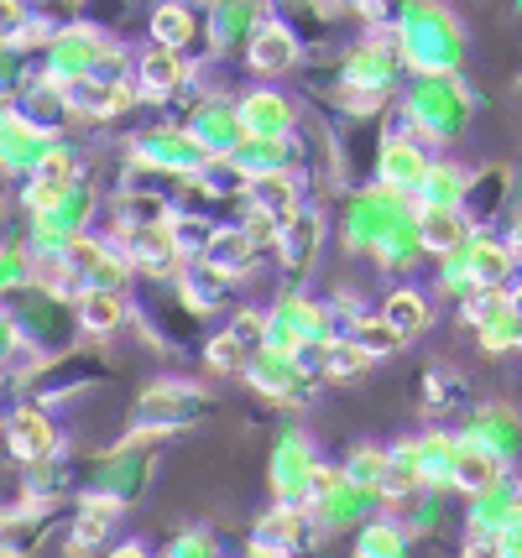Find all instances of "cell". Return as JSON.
<instances>
[{
    "label": "cell",
    "instance_id": "obj_18",
    "mask_svg": "<svg viewBox=\"0 0 522 558\" xmlns=\"http://www.w3.org/2000/svg\"><path fill=\"white\" fill-rule=\"evenodd\" d=\"M319 245H324V219L314 215V209H299L293 219H282V241H277V251H282V267L288 271L314 267V262H319Z\"/></svg>",
    "mask_w": 522,
    "mask_h": 558
},
{
    "label": "cell",
    "instance_id": "obj_11",
    "mask_svg": "<svg viewBox=\"0 0 522 558\" xmlns=\"http://www.w3.org/2000/svg\"><path fill=\"white\" fill-rule=\"evenodd\" d=\"M308 543V522H303V507H272L256 533H251V548L256 558H293Z\"/></svg>",
    "mask_w": 522,
    "mask_h": 558
},
{
    "label": "cell",
    "instance_id": "obj_43",
    "mask_svg": "<svg viewBox=\"0 0 522 558\" xmlns=\"http://www.w3.org/2000/svg\"><path fill=\"white\" fill-rule=\"evenodd\" d=\"M507 251H522V209L512 215V230H507Z\"/></svg>",
    "mask_w": 522,
    "mask_h": 558
},
{
    "label": "cell",
    "instance_id": "obj_46",
    "mask_svg": "<svg viewBox=\"0 0 522 558\" xmlns=\"http://www.w3.org/2000/svg\"><path fill=\"white\" fill-rule=\"evenodd\" d=\"M518 324H522V318H518Z\"/></svg>",
    "mask_w": 522,
    "mask_h": 558
},
{
    "label": "cell",
    "instance_id": "obj_9",
    "mask_svg": "<svg viewBox=\"0 0 522 558\" xmlns=\"http://www.w3.org/2000/svg\"><path fill=\"white\" fill-rule=\"evenodd\" d=\"M52 151V136L37 131L32 121H22L16 110L0 116V168L5 172H37V162Z\"/></svg>",
    "mask_w": 522,
    "mask_h": 558
},
{
    "label": "cell",
    "instance_id": "obj_24",
    "mask_svg": "<svg viewBox=\"0 0 522 558\" xmlns=\"http://www.w3.org/2000/svg\"><path fill=\"white\" fill-rule=\"evenodd\" d=\"M465 194H471V172L454 168V162H434L428 178H423V209H465Z\"/></svg>",
    "mask_w": 522,
    "mask_h": 558
},
{
    "label": "cell",
    "instance_id": "obj_26",
    "mask_svg": "<svg viewBox=\"0 0 522 558\" xmlns=\"http://www.w3.org/2000/svg\"><path fill=\"white\" fill-rule=\"evenodd\" d=\"M471 438L475 444H486L491 454H512L522 444V417L518 413H507V408H481V413L471 417Z\"/></svg>",
    "mask_w": 522,
    "mask_h": 558
},
{
    "label": "cell",
    "instance_id": "obj_36",
    "mask_svg": "<svg viewBox=\"0 0 522 558\" xmlns=\"http://www.w3.org/2000/svg\"><path fill=\"white\" fill-rule=\"evenodd\" d=\"M324 355V371L335 376V381H345V376H361L366 365H372V355L361 350V344H350V340H335L329 350H319Z\"/></svg>",
    "mask_w": 522,
    "mask_h": 558
},
{
    "label": "cell",
    "instance_id": "obj_37",
    "mask_svg": "<svg viewBox=\"0 0 522 558\" xmlns=\"http://www.w3.org/2000/svg\"><path fill=\"white\" fill-rule=\"evenodd\" d=\"M340 486H345V470H335V464H324V460L308 464V481H303V496H308V507L329 501V496H335Z\"/></svg>",
    "mask_w": 522,
    "mask_h": 558
},
{
    "label": "cell",
    "instance_id": "obj_15",
    "mask_svg": "<svg viewBox=\"0 0 522 558\" xmlns=\"http://www.w3.org/2000/svg\"><path fill=\"white\" fill-rule=\"evenodd\" d=\"M475 235V219L465 209H423L418 204V241L428 256H454Z\"/></svg>",
    "mask_w": 522,
    "mask_h": 558
},
{
    "label": "cell",
    "instance_id": "obj_5",
    "mask_svg": "<svg viewBox=\"0 0 522 558\" xmlns=\"http://www.w3.org/2000/svg\"><path fill=\"white\" fill-rule=\"evenodd\" d=\"M308 464H314V449H308V438H303L299 428L277 438V449H272V490H277V501H282V507H308V496H303Z\"/></svg>",
    "mask_w": 522,
    "mask_h": 558
},
{
    "label": "cell",
    "instance_id": "obj_12",
    "mask_svg": "<svg viewBox=\"0 0 522 558\" xmlns=\"http://www.w3.org/2000/svg\"><path fill=\"white\" fill-rule=\"evenodd\" d=\"M246 63H251V73H262V78L288 73L293 63H299V32H293L288 22H277V16H267V22H262V32L251 37Z\"/></svg>",
    "mask_w": 522,
    "mask_h": 558
},
{
    "label": "cell",
    "instance_id": "obj_42",
    "mask_svg": "<svg viewBox=\"0 0 522 558\" xmlns=\"http://www.w3.org/2000/svg\"><path fill=\"white\" fill-rule=\"evenodd\" d=\"M32 22H37V16L26 11L22 0H0V37H5L11 48H16V43L26 37V26H32Z\"/></svg>",
    "mask_w": 522,
    "mask_h": 558
},
{
    "label": "cell",
    "instance_id": "obj_40",
    "mask_svg": "<svg viewBox=\"0 0 522 558\" xmlns=\"http://www.w3.org/2000/svg\"><path fill=\"white\" fill-rule=\"evenodd\" d=\"M168 558H220V543L204 533V527H189V533H178V537H173Z\"/></svg>",
    "mask_w": 522,
    "mask_h": 558
},
{
    "label": "cell",
    "instance_id": "obj_4",
    "mask_svg": "<svg viewBox=\"0 0 522 558\" xmlns=\"http://www.w3.org/2000/svg\"><path fill=\"white\" fill-rule=\"evenodd\" d=\"M246 381L256 391L277 397V402H299V397H308L303 355H272V350H262V355H251L246 361Z\"/></svg>",
    "mask_w": 522,
    "mask_h": 558
},
{
    "label": "cell",
    "instance_id": "obj_6",
    "mask_svg": "<svg viewBox=\"0 0 522 558\" xmlns=\"http://www.w3.org/2000/svg\"><path fill=\"white\" fill-rule=\"evenodd\" d=\"M428 168H434V162H428V151H423L418 142H387L381 146V162H376L381 189H387L392 198H418Z\"/></svg>",
    "mask_w": 522,
    "mask_h": 558
},
{
    "label": "cell",
    "instance_id": "obj_31",
    "mask_svg": "<svg viewBox=\"0 0 522 558\" xmlns=\"http://www.w3.org/2000/svg\"><path fill=\"white\" fill-rule=\"evenodd\" d=\"M350 344H361L372 361H381V355H398L402 340L387 329V318L381 314H355V324H350Z\"/></svg>",
    "mask_w": 522,
    "mask_h": 558
},
{
    "label": "cell",
    "instance_id": "obj_45",
    "mask_svg": "<svg viewBox=\"0 0 522 558\" xmlns=\"http://www.w3.org/2000/svg\"><path fill=\"white\" fill-rule=\"evenodd\" d=\"M512 189H518V194H522V162H518V172H512Z\"/></svg>",
    "mask_w": 522,
    "mask_h": 558
},
{
    "label": "cell",
    "instance_id": "obj_25",
    "mask_svg": "<svg viewBox=\"0 0 522 558\" xmlns=\"http://www.w3.org/2000/svg\"><path fill=\"white\" fill-rule=\"evenodd\" d=\"M262 22H267V11H262V5H220V11H215V22H209V37H215V48L220 52L241 48V43L251 48V37L262 32Z\"/></svg>",
    "mask_w": 522,
    "mask_h": 558
},
{
    "label": "cell",
    "instance_id": "obj_2",
    "mask_svg": "<svg viewBox=\"0 0 522 558\" xmlns=\"http://www.w3.org/2000/svg\"><path fill=\"white\" fill-rule=\"evenodd\" d=\"M471 105H475V95L471 89H460L454 78H418L413 95L402 99L408 121H413V131H418V146H423V136H428V146L454 142V136L465 131Z\"/></svg>",
    "mask_w": 522,
    "mask_h": 558
},
{
    "label": "cell",
    "instance_id": "obj_39",
    "mask_svg": "<svg viewBox=\"0 0 522 558\" xmlns=\"http://www.w3.org/2000/svg\"><path fill=\"white\" fill-rule=\"evenodd\" d=\"M204 350H209V355H204V361L215 365V371H220V376H235V371H241V376H246V350H241V344L230 340V335H220V340H209L204 344Z\"/></svg>",
    "mask_w": 522,
    "mask_h": 558
},
{
    "label": "cell",
    "instance_id": "obj_34",
    "mask_svg": "<svg viewBox=\"0 0 522 558\" xmlns=\"http://www.w3.org/2000/svg\"><path fill=\"white\" fill-rule=\"evenodd\" d=\"M267 324H272V314L267 308H235V318H230V340L241 344L246 355H262L267 350Z\"/></svg>",
    "mask_w": 522,
    "mask_h": 558
},
{
    "label": "cell",
    "instance_id": "obj_35",
    "mask_svg": "<svg viewBox=\"0 0 522 558\" xmlns=\"http://www.w3.org/2000/svg\"><path fill=\"white\" fill-rule=\"evenodd\" d=\"M381 470H387V454L366 444V449H355V454L345 460V486H355V490H376Z\"/></svg>",
    "mask_w": 522,
    "mask_h": 558
},
{
    "label": "cell",
    "instance_id": "obj_17",
    "mask_svg": "<svg viewBox=\"0 0 522 558\" xmlns=\"http://www.w3.org/2000/svg\"><path fill=\"white\" fill-rule=\"evenodd\" d=\"M460 490H471V496H481V490H491L507 481V460L501 454H491L486 444H475V438H460V454H454V475H449Z\"/></svg>",
    "mask_w": 522,
    "mask_h": 558
},
{
    "label": "cell",
    "instance_id": "obj_10",
    "mask_svg": "<svg viewBox=\"0 0 522 558\" xmlns=\"http://www.w3.org/2000/svg\"><path fill=\"white\" fill-rule=\"evenodd\" d=\"M151 475V454H136V444H125V449H110L100 464H95V486L100 496H116V501H131L136 490L147 486Z\"/></svg>",
    "mask_w": 522,
    "mask_h": 558
},
{
    "label": "cell",
    "instance_id": "obj_27",
    "mask_svg": "<svg viewBox=\"0 0 522 558\" xmlns=\"http://www.w3.org/2000/svg\"><path fill=\"white\" fill-rule=\"evenodd\" d=\"M194 26H199V11L194 5H157L151 11V48H168V52H183L189 48V37H194Z\"/></svg>",
    "mask_w": 522,
    "mask_h": 558
},
{
    "label": "cell",
    "instance_id": "obj_41",
    "mask_svg": "<svg viewBox=\"0 0 522 558\" xmlns=\"http://www.w3.org/2000/svg\"><path fill=\"white\" fill-rule=\"evenodd\" d=\"M241 230L251 235V245H256V251H267V245L282 241V219L262 215V209H246V219H241Z\"/></svg>",
    "mask_w": 522,
    "mask_h": 558
},
{
    "label": "cell",
    "instance_id": "obj_32",
    "mask_svg": "<svg viewBox=\"0 0 522 558\" xmlns=\"http://www.w3.org/2000/svg\"><path fill=\"white\" fill-rule=\"evenodd\" d=\"M402 548H408L402 522H366L361 543H355V558H402Z\"/></svg>",
    "mask_w": 522,
    "mask_h": 558
},
{
    "label": "cell",
    "instance_id": "obj_1",
    "mask_svg": "<svg viewBox=\"0 0 522 558\" xmlns=\"http://www.w3.org/2000/svg\"><path fill=\"white\" fill-rule=\"evenodd\" d=\"M465 52V32L445 5H408L398 16V58L413 63L418 78H449L460 69Z\"/></svg>",
    "mask_w": 522,
    "mask_h": 558
},
{
    "label": "cell",
    "instance_id": "obj_7",
    "mask_svg": "<svg viewBox=\"0 0 522 558\" xmlns=\"http://www.w3.org/2000/svg\"><path fill=\"white\" fill-rule=\"evenodd\" d=\"M58 428H52V417L43 408H16V413L5 417V449L16 454V460L37 464V460H52L58 454Z\"/></svg>",
    "mask_w": 522,
    "mask_h": 558
},
{
    "label": "cell",
    "instance_id": "obj_38",
    "mask_svg": "<svg viewBox=\"0 0 522 558\" xmlns=\"http://www.w3.org/2000/svg\"><path fill=\"white\" fill-rule=\"evenodd\" d=\"M475 335H481V350H491V355L512 350V344L522 350V324L512 314H497L491 324H486V329H475Z\"/></svg>",
    "mask_w": 522,
    "mask_h": 558
},
{
    "label": "cell",
    "instance_id": "obj_16",
    "mask_svg": "<svg viewBox=\"0 0 522 558\" xmlns=\"http://www.w3.org/2000/svg\"><path fill=\"white\" fill-rule=\"evenodd\" d=\"M460 267H465V277H471L475 288H507L512 251H507V241H491V235L475 230L471 241L460 245Z\"/></svg>",
    "mask_w": 522,
    "mask_h": 558
},
{
    "label": "cell",
    "instance_id": "obj_8",
    "mask_svg": "<svg viewBox=\"0 0 522 558\" xmlns=\"http://www.w3.org/2000/svg\"><path fill=\"white\" fill-rule=\"evenodd\" d=\"M125 241V262L131 267L151 271V277H173V271H183V251H178L173 230L168 225H147V230H121Z\"/></svg>",
    "mask_w": 522,
    "mask_h": 558
},
{
    "label": "cell",
    "instance_id": "obj_29",
    "mask_svg": "<svg viewBox=\"0 0 522 558\" xmlns=\"http://www.w3.org/2000/svg\"><path fill=\"white\" fill-rule=\"evenodd\" d=\"M460 402H465V376L454 365H428L423 371V408L428 413H449Z\"/></svg>",
    "mask_w": 522,
    "mask_h": 558
},
{
    "label": "cell",
    "instance_id": "obj_22",
    "mask_svg": "<svg viewBox=\"0 0 522 558\" xmlns=\"http://www.w3.org/2000/svg\"><path fill=\"white\" fill-rule=\"evenodd\" d=\"M125 501H116V496H100V490H84V501H78V517H74V548L84 554V548H95V543H105V533L121 522Z\"/></svg>",
    "mask_w": 522,
    "mask_h": 558
},
{
    "label": "cell",
    "instance_id": "obj_3",
    "mask_svg": "<svg viewBox=\"0 0 522 558\" xmlns=\"http://www.w3.org/2000/svg\"><path fill=\"white\" fill-rule=\"evenodd\" d=\"M194 408H199L194 387H151V391H142V402H136V413H131V434L136 438L173 434L178 423L194 417Z\"/></svg>",
    "mask_w": 522,
    "mask_h": 558
},
{
    "label": "cell",
    "instance_id": "obj_33",
    "mask_svg": "<svg viewBox=\"0 0 522 558\" xmlns=\"http://www.w3.org/2000/svg\"><path fill=\"white\" fill-rule=\"evenodd\" d=\"M168 230H173L178 251H183V256H194V262H199L204 251H209V241L220 235V225H209L204 215H189V209H178V215L168 219Z\"/></svg>",
    "mask_w": 522,
    "mask_h": 558
},
{
    "label": "cell",
    "instance_id": "obj_19",
    "mask_svg": "<svg viewBox=\"0 0 522 558\" xmlns=\"http://www.w3.org/2000/svg\"><path fill=\"white\" fill-rule=\"evenodd\" d=\"M376 314L387 318V329H392V335H398L402 344H408V340H418L423 329L434 324V308H428V298H423L418 288H398V292H387Z\"/></svg>",
    "mask_w": 522,
    "mask_h": 558
},
{
    "label": "cell",
    "instance_id": "obj_23",
    "mask_svg": "<svg viewBox=\"0 0 522 558\" xmlns=\"http://www.w3.org/2000/svg\"><path fill=\"white\" fill-rule=\"evenodd\" d=\"M224 292H230V277L215 271L209 262H189V267L178 271V298L189 303V314H209V308H220Z\"/></svg>",
    "mask_w": 522,
    "mask_h": 558
},
{
    "label": "cell",
    "instance_id": "obj_20",
    "mask_svg": "<svg viewBox=\"0 0 522 558\" xmlns=\"http://www.w3.org/2000/svg\"><path fill=\"white\" fill-rule=\"evenodd\" d=\"M246 209H262L272 219H293L299 215V178L293 172H262L246 183Z\"/></svg>",
    "mask_w": 522,
    "mask_h": 558
},
{
    "label": "cell",
    "instance_id": "obj_13",
    "mask_svg": "<svg viewBox=\"0 0 522 558\" xmlns=\"http://www.w3.org/2000/svg\"><path fill=\"white\" fill-rule=\"evenodd\" d=\"M235 116L246 125V136H262V142H288L293 136V105L272 89H251L241 105H235Z\"/></svg>",
    "mask_w": 522,
    "mask_h": 558
},
{
    "label": "cell",
    "instance_id": "obj_21",
    "mask_svg": "<svg viewBox=\"0 0 522 558\" xmlns=\"http://www.w3.org/2000/svg\"><path fill=\"white\" fill-rule=\"evenodd\" d=\"M256 256H262V251L251 245V235L241 225H220V235L209 241V251H204L199 262H209L215 271H224V277L235 282V277H246V271L256 267Z\"/></svg>",
    "mask_w": 522,
    "mask_h": 558
},
{
    "label": "cell",
    "instance_id": "obj_44",
    "mask_svg": "<svg viewBox=\"0 0 522 558\" xmlns=\"http://www.w3.org/2000/svg\"><path fill=\"white\" fill-rule=\"evenodd\" d=\"M110 558H147V548H142V543H121Z\"/></svg>",
    "mask_w": 522,
    "mask_h": 558
},
{
    "label": "cell",
    "instance_id": "obj_28",
    "mask_svg": "<svg viewBox=\"0 0 522 558\" xmlns=\"http://www.w3.org/2000/svg\"><path fill=\"white\" fill-rule=\"evenodd\" d=\"M121 324H125V298L121 292L84 288V298H78V329H89V335H110V329H121Z\"/></svg>",
    "mask_w": 522,
    "mask_h": 558
},
{
    "label": "cell",
    "instance_id": "obj_14",
    "mask_svg": "<svg viewBox=\"0 0 522 558\" xmlns=\"http://www.w3.org/2000/svg\"><path fill=\"white\" fill-rule=\"evenodd\" d=\"M194 78V63L183 58V52H168V48H151L136 58V89L147 99H168L178 95V84H189Z\"/></svg>",
    "mask_w": 522,
    "mask_h": 558
},
{
    "label": "cell",
    "instance_id": "obj_30",
    "mask_svg": "<svg viewBox=\"0 0 522 558\" xmlns=\"http://www.w3.org/2000/svg\"><path fill=\"white\" fill-rule=\"evenodd\" d=\"M32 183H43V189H52V194H69V189H78V183H84V162H78L69 146H52L48 157L37 162Z\"/></svg>",
    "mask_w": 522,
    "mask_h": 558
}]
</instances>
